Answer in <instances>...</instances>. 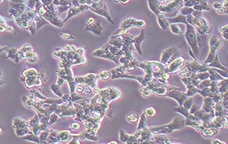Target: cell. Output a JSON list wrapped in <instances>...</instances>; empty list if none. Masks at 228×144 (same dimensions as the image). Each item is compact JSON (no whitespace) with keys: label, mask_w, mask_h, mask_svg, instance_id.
Listing matches in <instances>:
<instances>
[{"label":"cell","mask_w":228,"mask_h":144,"mask_svg":"<svg viewBox=\"0 0 228 144\" xmlns=\"http://www.w3.org/2000/svg\"><path fill=\"white\" fill-rule=\"evenodd\" d=\"M185 25L186 31L185 33V38L190 45L193 54L198 59V57L199 56V45H198L196 32L192 25L188 23L185 24Z\"/></svg>","instance_id":"cell-4"},{"label":"cell","mask_w":228,"mask_h":144,"mask_svg":"<svg viewBox=\"0 0 228 144\" xmlns=\"http://www.w3.org/2000/svg\"><path fill=\"white\" fill-rule=\"evenodd\" d=\"M183 127H185L184 120L179 117H175L169 124L162 126L151 127H149V129L154 134L168 135L175 130L180 129Z\"/></svg>","instance_id":"cell-3"},{"label":"cell","mask_w":228,"mask_h":144,"mask_svg":"<svg viewBox=\"0 0 228 144\" xmlns=\"http://www.w3.org/2000/svg\"><path fill=\"white\" fill-rule=\"evenodd\" d=\"M199 109H200V108L198 106V105H196V104H193L192 106H191L190 109L189 110V112H190V114H194Z\"/></svg>","instance_id":"cell-46"},{"label":"cell","mask_w":228,"mask_h":144,"mask_svg":"<svg viewBox=\"0 0 228 144\" xmlns=\"http://www.w3.org/2000/svg\"><path fill=\"white\" fill-rule=\"evenodd\" d=\"M176 139H172L163 134H154L151 139L152 143H164V144H175L182 143L177 141Z\"/></svg>","instance_id":"cell-10"},{"label":"cell","mask_w":228,"mask_h":144,"mask_svg":"<svg viewBox=\"0 0 228 144\" xmlns=\"http://www.w3.org/2000/svg\"><path fill=\"white\" fill-rule=\"evenodd\" d=\"M167 21L169 24H187V20L185 16L178 14L176 16L173 18H167Z\"/></svg>","instance_id":"cell-20"},{"label":"cell","mask_w":228,"mask_h":144,"mask_svg":"<svg viewBox=\"0 0 228 144\" xmlns=\"http://www.w3.org/2000/svg\"><path fill=\"white\" fill-rule=\"evenodd\" d=\"M146 39V37L144 33V31L142 30V31L141 32L140 35L136 36V37H134L133 39V43L134 45V49L136 52H138L139 54H140L142 56L143 55V52L142 49H141V43L145 41Z\"/></svg>","instance_id":"cell-13"},{"label":"cell","mask_w":228,"mask_h":144,"mask_svg":"<svg viewBox=\"0 0 228 144\" xmlns=\"http://www.w3.org/2000/svg\"><path fill=\"white\" fill-rule=\"evenodd\" d=\"M57 140L58 142L63 143H69L73 138V135L71 134L69 131H57L56 133Z\"/></svg>","instance_id":"cell-16"},{"label":"cell","mask_w":228,"mask_h":144,"mask_svg":"<svg viewBox=\"0 0 228 144\" xmlns=\"http://www.w3.org/2000/svg\"><path fill=\"white\" fill-rule=\"evenodd\" d=\"M187 22L192 25L195 30L202 35H206L211 33L213 29V26L209 23V22L205 17L195 18L192 15H188L186 16Z\"/></svg>","instance_id":"cell-1"},{"label":"cell","mask_w":228,"mask_h":144,"mask_svg":"<svg viewBox=\"0 0 228 144\" xmlns=\"http://www.w3.org/2000/svg\"><path fill=\"white\" fill-rule=\"evenodd\" d=\"M191 15L195 18H200L201 16H203L202 14V11H198V10H193Z\"/></svg>","instance_id":"cell-48"},{"label":"cell","mask_w":228,"mask_h":144,"mask_svg":"<svg viewBox=\"0 0 228 144\" xmlns=\"http://www.w3.org/2000/svg\"><path fill=\"white\" fill-rule=\"evenodd\" d=\"M4 83H5V82H4V80H3V79H0V86L3 85L4 84Z\"/></svg>","instance_id":"cell-60"},{"label":"cell","mask_w":228,"mask_h":144,"mask_svg":"<svg viewBox=\"0 0 228 144\" xmlns=\"http://www.w3.org/2000/svg\"><path fill=\"white\" fill-rule=\"evenodd\" d=\"M193 104V97H188L185 100L182 106H183L185 108L188 109L189 110L190 109L191 106H192Z\"/></svg>","instance_id":"cell-41"},{"label":"cell","mask_w":228,"mask_h":144,"mask_svg":"<svg viewBox=\"0 0 228 144\" xmlns=\"http://www.w3.org/2000/svg\"><path fill=\"white\" fill-rule=\"evenodd\" d=\"M195 4L194 0H183V6L190 7V8H193V6Z\"/></svg>","instance_id":"cell-47"},{"label":"cell","mask_w":228,"mask_h":144,"mask_svg":"<svg viewBox=\"0 0 228 144\" xmlns=\"http://www.w3.org/2000/svg\"><path fill=\"white\" fill-rule=\"evenodd\" d=\"M216 11H217V12L219 14H227V13H228V11L225 10V9L223 8V7H222V8H221L219 9H218V10H216Z\"/></svg>","instance_id":"cell-55"},{"label":"cell","mask_w":228,"mask_h":144,"mask_svg":"<svg viewBox=\"0 0 228 144\" xmlns=\"http://www.w3.org/2000/svg\"><path fill=\"white\" fill-rule=\"evenodd\" d=\"M40 77L41 79V81L43 83H47L48 80L49 78V74L47 70H45L44 69H41L40 71Z\"/></svg>","instance_id":"cell-34"},{"label":"cell","mask_w":228,"mask_h":144,"mask_svg":"<svg viewBox=\"0 0 228 144\" xmlns=\"http://www.w3.org/2000/svg\"><path fill=\"white\" fill-rule=\"evenodd\" d=\"M179 54L180 53L179 50L175 47H168L165 50H164L162 53L160 62L167 66L173 60H175L178 56H179Z\"/></svg>","instance_id":"cell-6"},{"label":"cell","mask_w":228,"mask_h":144,"mask_svg":"<svg viewBox=\"0 0 228 144\" xmlns=\"http://www.w3.org/2000/svg\"><path fill=\"white\" fill-rule=\"evenodd\" d=\"M84 91H85L86 93H91L92 92V88L90 86L88 85H84Z\"/></svg>","instance_id":"cell-56"},{"label":"cell","mask_w":228,"mask_h":144,"mask_svg":"<svg viewBox=\"0 0 228 144\" xmlns=\"http://www.w3.org/2000/svg\"><path fill=\"white\" fill-rule=\"evenodd\" d=\"M142 92V95L143 96V97H149V96L151 95V94L152 93V92L151 91H150L149 90H145L144 91H141Z\"/></svg>","instance_id":"cell-53"},{"label":"cell","mask_w":228,"mask_h":144,"mask_svg":"<svg viewBox=\"0 0 228 144\" xmlns=\"http://www.w3.org/2000/svg\"><path fill=\"white\" fill-rule=\"evenodd\" d=\"M227 27H228V24H223L221 25L219 27V31L221 33H222V35L223 36V37L225 39L227 40L228 37H227Z\"/></svg>","instance_id":"cell-40"},{"label":"cell","mask_w":228,"mask_h":144,"mask_svg":"<svg viewBox=\"0 0 228 144\" xmlns=\"http://www.w3.org/2000/svg\"><path fill=\"white\" fill-rule=\"evenodd\" d=\"M193 10H193L192 8H190V7H186V6H182L181 8L179 10V14L187 16L191 14Z\"/></svg>","instance_id":"cell-29"},{"label":"cell","mask_w":228,"mask_h":144,"mask_svg":"<svg viewBox=\"0 0 228 144\" xmlns=\"http://www.w3.org/2000/svg\"><path fill=\"white\" fill-rule=\"evenodd\" d=\"M92 55L95 56L106 58V59H108V60L114 61L116 64H117V65L120 64L119 60L120 57L122 56H114L113 54H111V52L109 51L108 48L107 47L106 45H105L104 47L101 48V49L95 50V51L92 53Z\"/></svg>","instance_id":"cell-7"},{"label":"cell","mask_w":228,"mask_h":144,"mask_svg":"<svg viewBox=\"0 0 228 144\" xmlns=\"http://www.w3.org/2000/svg\"><path fill=\"white\" fill-rule=\"evenodd\" d=\"M212 143L213 144H218V143H223V144H227L226 142H225V141H222V139H218V138H216V139H214L213 141H212Z\"/></svg>","instance_id":"cell-54"},{"label":"cell","mask_w":228,"mask_h":144,"mask_svg":"<svg viewBox=\"0 0 228 144\" xmlns=\"http://www.w3.org/2000/svg\"><path fill=\"white\" fill-rule=\"evenodd\" d=\"M210 67L204 62H200L198 60L187 61L180 70L179 75L181 77H188L191 73H198L208 71Z\"/></svg>","instance_id":"cell-2"},{"label":"cell","mask_w":228,"mask_h":144,"mask_svg":"<svg viewBox=\"0 0 228 144\" xmlns=\"http://www.w3.org/2000/svg\"><path fill=\"white\" fill-rule=\"evenodd\" d=\"M59 118V116L56 113H52L51 115H50V119H49V123L50 125H52L53 123L56 122L57 120H58Z\"/></svg>","instance_id":"cell-44"},{"label":"cell","mask_w":228,"mask_h":144,"mask_svg":"<svg viewBox=\"0 0 228 144\" xmlns=\"http://www.w3.org/2000/svg\"><path fill=\"white\" fill-rule=\"evenodd\" d=\"M169 27L171 32L174 34H181L182 32L179 25L177 24H169Z\"/></svg>","instance_id":"cell-39"},{"label":"cell","mask_w":228,"mask_h":144,"mask_svg":"<svg viewBox=\"0 0 228 144\" xmlns=\"http://www.w3.org/2000/svg\"><path fill=\"white\" fill-rule=\"evenodd\" d=\"M130 135L131 134H128L126 133L125 131H123V130H121L120 132V141L123 143H126L128 141V139L130 138Z\"/></svg>","instance_id":"cell-37"},{"label":"cell","mask_w":228,"mask_h":144,"mask_svg":"<svg viewBox=\"0 0 228 144\" xmlns=\"http://www.w3.org/2000/svg\"><path fill=\"white\" fill-rule=\"evenodd\" d=\"M108 143H118L117 142H114V141H112V142H109Z\"/></svg>","instance_id":"cell-62"},{"label":"cell","mask_w":228,"mask_h":144,"mask_svg":"<svg viewBox=\"0 0 228 144\" xmlns=\"http://www.w3.org/2000/svg\"><path fill=\"white\" fill-rule=\"evenodd\" d=\"M147 4L150 10H151L154 14L157 15L160 12L159 10V6L162 5V4L158 0H147Z\"/></svg>","instance_id":"cell-21"},{"label":"cell","mask_w":228,"mask_h":144,"mask_svg":"<svg viewBox=\"0 0 228 144\" xmlns=\"http://www.w3.org/2000/svg\"><path fill=\"white\" fill-rule=\"evenodd\" d=\"M213 7L214 8H215L216 10H218L223 7V2L222 1H215L214 2L213 4Z\"/></svg>","instance_id":"cell-51"},{"label":"cell","mask_w":228,"mask_h":144,"mask_svg":"<svg viewBox=\"0 0 228 144\" xmlns=\"http://www.w3.org/2000/svg\"><path fill=\"white\" fill-rule=\"evenodd\" d=\"M157 16V19H158V24L162 29L166 30L169 27V23L167 21V18H166L165 14L162 12H159Z\"/></svg>","instance_id":"cell-19"},{"label":"cell","mask_w":228,"mask_h":144,"mask_svg":"<svg viewBox=\"0 0 228 144\" xmlns=\"http://www.w3.org/2000/svg\"><path fill=\"white\" fill-rule=\"evenodd\" d=\"M158 1H160V2H161V1H162V2H163L164 1H165V0H158Z\"/></svg>","instance_id":"cell-63"},{"label":"cell","mask_w":228,"mask_h":144,"mask_svg":"<svg viewBox=\"0 0 228 144\" xmlns=\"http://www.w3.org/2000/svg\"><path fill=\"white\" fill-rule=\"evenodd\" d=\"M12 127L14 129L29 127L28 121L21 117H16L14 118L12 121Z\"/></svg>","instance_id":"cell-17"},{"label":"cell","mask_w":228,"mask_h":144,"mask_svg":"<svg viewBox=\"0 0 228 144\" xmlns=\"http://www.w3.org/2000/svg\"><path fill=\"white\" fill-rule=\"evenodd\" d=\"M214 113L215 116H221V117H227V110L223 107L222 101L216 102L214 105Z\"/></svg>","instance_id":"cell-15"},{"label":"cell","mask_w":228,"mask_h":144,"mask_svg":"<svg viewBox=\"0 0 228 144\" xmlns=\"http://www.w3.org/2000/svg\"><path fill=\"white\" fill-rule=\"evenodd\" d=\"M80 127H81V125H80V124H79V123H73L72 125H71V129H74V130H77V129H79V128H80Z\"/></svg>","instance_id":"cell-57"},{"label":"cell","mask_w":228,"mask_h":144,"mask_svg":"<svg viewBox=\"0 0 228 144\" xmlns=\"http://www.w3.org/2000/svg\"><path fill=\"white\" fill-rule=\"evenodd\" d=\"M215 70L216 72H218L219 74L221 76H222V77H223L224 79H227L228 78V72L227 71H225V70H221V69H218V68H215Z\"/></svg>","instance_id":"cell-45"},{"label":"cell","mask_w":228,"mask_h":144,"mask_svg":"<svg viewBox=\"0 0 228 144\" xmlns=\"http://www.w3.org/2000/svg\"><path fill=\"white\" fill-rule=\"evenodd\" d=\"M99 78L102 80H107L111 78V71H108V70H102L99 73Z\"/></svg>","instance_id":"cell-38"},{"label":"cell","mask_w":228,"mask_h":144,"mask_svg":"<svg viewBox=\"0 0 228 144\" xmlns=\"http://www.w3.org/2000/svg\"><path fill=\"white\" fill-rule=\"evenodd\" d=\"M228 90V79H223L218 82V91L221 93H224Z\"/></svg>","instance_id":"cell-25"},{"label":"cell","mask_w":228,"mask_h":144,"mask_svg":"<svg viewBox=\"0 0 228 144\" xmlns=\"http://www.w3.org/2000/svg\"><path fill=\"white\" fill-rule=\"evenodd\" d=\"M211 82L212 81L209 79H205L204 81H202L200 82V83L196 86V87L198 89V90H203V89L209 87L211 83Z\"/></svg>","instance_id":"cell-36"},{"label":"cell","mask_w":228,"mask_h":144,"mask_svg":"<svg viewBox=\"0 0 228 144\" xmlns=\"http://www.w3.org/2000/svg\"><path fill=\"white\" fill-rule=\"evenodd\" d=\"M196 75L198 78L201 81H204L205 79H209V73L208 71L198 72V73H196Z\"/></svg>","instance_id":"cell-42"},{"label":"cell","mask_w":228,"mask_h":144,"mask_svg":"<svg viewBox=\"0 0 228 144\" xmlns=\"http://www.w3.org/2000/svg\"><path fill=\"white\" fill-rule=\"evenodd\" d=\"M211 125L218 130L222 129H227V117L215 116L211 122Z\"/></svg>","instance_id":"cell-12"},{"label":"cell","mask_w":228,"mask_h":144,"mask_svg":"<svg viewBox=\"0 0 228 144\" xmlns=\"http://www.w3.org/2000/svg\"><path fill=\"white\" fill-rule=\"evenodd\" d=\"M86 30L92 32L93 33L97 35H101L102 32V27L101 22L99 21H95L92 24H89L86 27Z\"/></svg>","instance_id":"cell-18"},{"label":"cell","mask_w":228,"mask_h":144,"mask_svg":"<svg viewBox=\"0 0 228 144\" xmlns=\"http://www.w3.org/2000/svg\"><path fill=\"white\" fill-rule=\"evenodd\" d=\"M146 22L143 20H136L134 18H125L120 25V29H124L127 27H136L139 28H143L145 27Z\"/></svg>","instance_id":"cell-9"},{"label":"cell","mask_w":228,"mask_h":144,"mask_svg":"<svg viewBox=\"0 0 228 144\" xmlns=\"http://www.w3.org/2000/svg\"><path fill=\"white\" fill-rule=\"evenodd\" d=\"M223 45L222 41L217 35L212 36L209 40V53L206 60L204 62V64H209L215 58V55L217 54L219 49H221Z\"/></svg>","instance_id":"cell-5"},{"label":"cell","mask_w":228,"mask_h":144,"mask_svg":"<svg viewBox=\"0 0 228 144\" xmlns=\"http://www.w3.org/2000/svg\"><path fill=\"white\" fill-rule=\"evenodd\" d=\"M47 11L46 10H45V8H44V7H41V8L39 10V14H40V16H43L44 14H45V13Z\"/></svg>","instance_id":"cell-58"},{"label":"cell","mask_w":228,"mask_h":144,"mask_svg":"<svg viewBox=\"0 0 228 144\" xmlns=\"http://www.w3.org/2000/svg\"><path fill=\"white\" fill-rule=\"evenodd\" d=\"M139 120V121L137 130H141V129H145V128L147 127V120H146V115H145V112H143V114H141V116H140Z\"/></svg>","instance_id":"cell-26"},{"label":"cell","mask_w":228,"mask_h":144,"mask_svg":"<svg viewBox=\"0 0 228 144\" xmlns=\"http://www.w3.org/2000/svg\"><path fill=\"white\" fill-rule=\"evenodd\" d=\"M61 36L63 37L64 39H76V37H75L74 35H71V34L69 33L61 34Z\"/></svg>","instance_id":"cell-50"},{"label":"cell","mask_w":228,"mask_h":144,"mask_svg":"<svg viewBox=\"0 0 228 144\" xmlns=\"http://www.w3.org/2000/svg\"><path fill=\"white\" fill-rule=\"evenodd\" d=\"M173 110L175 112H179L180 114H181L185 118H187L190 114V112L188 109L185 108L183 106H179V107H177V108H173Z\"/></svg>","instance_id":"cell-30"},{"label":"cell","mask_w":228,"mask_h":144,"mask_svg":"<svg viewBox=\"0 0 228 144\" xmlns=\"http://www.w3.org/2000/svg\"><path fill=\"white\" fill-rule=\"evenodd\" d=\"M215 102L211 97H204V104L202 107V110L209 114H215L214 113V105Z\"/></svg>","instance_id":"cell-14"},{"label":"cell","mask_w":228,"mask_h":144,"mask_svg":"<svg viewBox=\"0 0 228 144\" xmlns=\"http://www.w3.org/2000/svg\"><path fill=\"white\" fill-rule=\"evenodd\" d=\"M2 133V130L1 129H0V133Z\"/></svg>","instance_id":"cell-64"},{"label":"cell","mask_w":228,"mask_h":144,"mask_svg":"<svg viewBox=\"0 0 228 144\" xmlns=\"http://www.w3.org/2000/svg\"><path fill=\"white\" fill-rule=\"evenodd\" d=\"M22 139H25V140L33 141V142H35L36 143H40L39 137L37 135H35L34 133L27 135L26 137H24V138H22Z\"/></svg>","instance_id":"cell-32"},{"label":"cell","mask_w":228,"mask_h":144,"mask_svg":"<svg viewBox=\"0 0 228 144\" xmlns=\"http://www.w3.org/2000/svg\"><path fill=\"white\" fill-rule=\"evenodd\" d=\"M95 21V20L94 18H89V19L88 20V25H89V24H92L93 22H94Z\"/></svg>","instance_id":"cell-59"},{"label":"cell","mask_w":228,"mask_h":144,"mask_svg":"<svg viewBox=\"0 0 228 144\" xmlns=\"http://www.w3.org/2000/svg\"><path fill=\"white\" fill-rule=\"evenodd\" d=\"M165 95L167 96V97L172 98V99H175L179 103V106H182L185 100L188 97V96H187L185 93L181 92V91H179V90L168 91Z\"/></svg>","instance_id":"cell-11"},{"label":"cell","mask_w":228,"mask_h":144,"mask_svg":"<svg viewBox=\"0 0 228 144\" xmlns=\"http://www.w3.org/2000/svg\"><path fill=\"white\" fill-rule=\"evenodd\" d=\"M210 90H211V92H215V93H217L219 92L218 91V82L216 81H212L211 85L209 86Z\"/></svg>","instance_id":"cell-43"},{"label":"cell","mask_w":228,"mask_h":144,"mask_svg":"<svg viewBox=\"0 0 228 144\" xmlns=\"http://www.w3.org/2000/svg\"><path fill=\"white\" fill-rule=\"evenodd\" d=\"M203 135V136L206 138H211L213 136H215L219 133V130L215 129V127H209L205 128L204 129H203L201 131Z\"/></svg>","instance_id":"cell-22"},{"label":"cell","mask_w":228,"mask_h":144,"mask_svg":"<svg viewBox=\"0 0 228 144\" xmlns=\"http://www.w3.org/2000/svg\"><path fill=\"white\" fill-rule=\"evenodd\" d=\"M185 63V58L183 56H178L167 65L168 71L170 74H176L179 72Z\"/></svg>","instance_id":"cell-8"},{"label":"cell","mask_w":228,"mask_h":144,"mask_svg":"<svg viewBox=\"0 0 228 144\" xmlns=\"http://www.w3.org/2000/svg\"><path fill=\"white\" fill-rule=\"evenodd\" d=\"M140 118V115L137 112H133L128 114L126 116V119L129 123H136L139 121Z\"/></svg>","instance_id":"cell-28"},{"label":"cell","mask_w":228,"mask_h":144,"mask_svg":"<svg viewBox=\"0 0 228 144\" xmlns=\"http://www.w3.org/2000/svg\"><path fill=\"white\" fill-rule=\"evenodd\" d=\"M51 90L52 91V92H53L56 95H57L59 97H62L63 94H62V91H61V90L60 88V86H58L57 84H52L51 87Z\"/></svg>","instance_id":"cell-33"},{"label":"cell","mask_w":228,"mask_h":144,"mask_svg":"<svg viewBox=\"0 0 228 144\" xmlns=\"http://www.w3.org/2000/svg\"><path fill=\"white\" fill-rule=\"evenodd\" d=\"M84 90V85L82 84H77V85H76V88H75V91H76L77 93L83 92Z\"/></svg>","instance_id":"cell-49"},{"label":"cell","mask_w":228,"mask_h":144,"mask_svg":"<svg viewBox=\"0 0 228 144\" xmlns=\"http://www.w3.org/2000/svg\"><path fill=\"white\" fill-rule=\"evenodd\" d=\"M208 72L209 73V79L211 80V81L219 82V81H222V80L224 79L223 77L221 76L218 72H216L215 71V68H210L208 70Z\"/></svg>","instance_id":"cell-24"},{"label":"cell","mask_w":228,"mask_h":144,"mask_svg":"<svg viewBox=\"0 0 228 144\" xmlns=\"http://www.w3.org/2000/svg\"><path fill=\"white\" fill-rule=\"evenodd\" d=\"M1 75H2V71H1V68H0V77H1Z\"/></svg>","instance_id":"cell-61"},{"label":"cell","mask_w":228,"mask_h":144,"mask_svg":"<svg viewBox=\"0 0 228 144\" xmlns=\"http://www.w3.org/2000/svg\"><path fill=\"white\" fill-rule=\"evenodd\" d=\"M194 1L195 4H200L202 6L203 10L209 11L211 10V4L209 0H194Z\"/></svg>","instance_id":"cell-27"},{"label":"cell","mask_w":228,"mask_h":144,"mask_svg":"<svg viewBox=\"0 0 228 144\" xmlns=\"http://www.w3.org/2000/svg\"><path fill=\"white\" fill-rule=\"evenodd\" d=\"M207 65H208V66L210 68H218V69L225 70V71H227L228 70V69L226 67H225L224 66H223L222 64H221V62H219V56H218L217 54L215 55V58H214V60L212 61L211 63H209V64H207Z\"/></svg>","instance_id":"cell-23"},{"label":"cell","mask_w":228,"mask_h":144,"mask_svg":"<svg viewBox=\"0 0 228 144\" xmlns=\"http://www.w3.org/2000/svg\"><path fill=\"white\" fill-rule=\"evenodd\" d=\"M65 79H63V78H62V77H58V79H57L56 84L58 85V86H60V87H61V86L65 84Z\"/></svg>","instance_id":"cell-52"},{"label":"cell","mask_w":228,"mask_h":144,"mask_svg":"<svg viewBox=\"0 0 228 144\" xmlns=\"http://www.w3.org/2000/svg\"><path fill=\"white\" fill-rule=\"evenodd\" d=\"M49 130H45V131H42L39 136V139H40V143H47V139L49 135Z\"/></svg>","instance_id":"cell-31"},{"label":"cell","mask_w":228,"mask_h":144,"mask_svg":"<svg viewBox=\"0 0 228 144\" xmlns=\"http://www.w3.org/2000/svg\"><path fill=\"white\" fill-rule=\"evenodd\" d=\"M145 113V115L148 116V117H154L156 115V110L155 109L154 107L150 106L148 107L145 109V110L144 111Z\"/></svg>","instance_id":"cell-35"}]
</instances>
